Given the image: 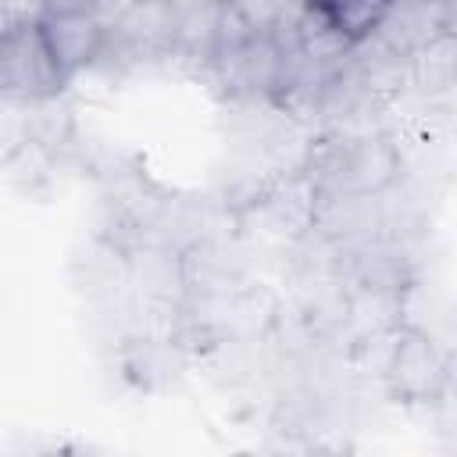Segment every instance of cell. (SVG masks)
Listing matches in <instances>:
<instances>
[{
  "label": "cell",
  "mask_w": 457,
  "mask_h": 457,
  "mask_svg": "<svg viewBox=\"0 0 457 457\" xmlns=\"http://www.w3.org/2000/svg\"><path fill=\"white\" fill-rule=\"evenodd\" d=\"M443 32L457 39V0H443Z\"/></svg>",
  "instance_id": "cell-16"
},
{
  "label": "cell",
  "mask_w": 457,
  "mask_h": 457,
  "mask_svg": "<svg viewBox=\"0 0 457 457\" xmlns=\"http://www.w3.org/2000/svg\"><path fill=\"white\" fill-rule=\"evenodd\" d=\"M182 264H186L189 296L225 293V289H236L250 278V268H246V257L239 250L236 232L200 236L196 243H189L182 250Z\"/></svg>",
  "instance_id": "cell-7"
},
{
  "label": "cell",
  "mask_w": 457,
  "mask_h": 457,
  "mask_svg": "<svg viewBox=\"0 0 457 457\" xmlns=\"http://www.w3.org/2000/svg\"><path fill=\"white\" fill-rule=\"evenodd\" d=\"M57 64L64 68L68 79H75L86 68H96V57L104 50V36L107 25L100 14L93 11H46V18L39 21Z\"/></svg>",
  "instance_id": "cell-8"
},
{
  "label": "cell",
  "mask_w": 457,
  "mask_h": 457,
  "mask_svg": "<svg viewBox=\"0 0 457 457\" xmlns=\"http://www.w3.org/2000/svg\"><path fill=\"white\" fill-rule=\"evenodd\" d=\"M300 168L321 196H386L403 171V150L386 129H325L307 143Z\"/></svg>",
  "instance_id": "cell-1"
},
{
  "label": "cell",
  "mask_w": 457,
  "mask_h": 457,
  "mask_svg": "<svg viewBox=\"0 0 457 457\" xmlns=\"http://www.w3.org/2000/svg\"><path fill=\"white\" fill-rule=\"evenodd\" d=\"M346 61L382 107H389L396 96L411 89V61L400 50H393L386 39H378L375 32L357 36L346 50Z\"/></svg>",
  "instance_id": "cell-9"
},
{
  "label": "cell",
  "mask_w": 457,
  "mask_h": 457,
  "mask_svg": "<svg viewBox=\"0 0 457 457\" xmlns=\"http://www.w3.org/2000/svg\"><path fill=\"white\" fill-rule=\"evenodd\" d=\"M50 11V0H0V25H39Z\"/></svg>",
  "instance_id": "cell-14"
},
{
  "label": "cell",
  "mask_w": 457,
  "mask_h": 457,
  "mask_svg": "<svg viewBox=\"0 0 457 457\" xmlns=\"http://www.w3.org/2000/svg\"><path fill=\"white\" fill-rule=\"evenodd\" d=\"M118 29L132 43L139 61L175 54V4L171 0H143L118 21Z\"/></svg>",
  "instance_id": "cell-11"
},
{
  "label": "cell",
  "mask_w": 457,
  "mask_h": 457,
  "mask_svg": "<svg viewBox=\"0 0 457 457\" xmlns=\"http://www.w3.org/2000/svg\"><path fill=\"white\" fill-rule=\"evenodd\" d=\"M143 0H96V14L104 18V25H118L132 7H139Z\"/></svg>",
  "instance_id": "cell-15"
},
{
  "label": "cell",
  "mask_w": 457,
  "mask_h": 457,
  "mask_svg": "<svg viewBox=\"0 0 457 457\" xmlns=\"http://www.w3.org/2000/svg\"><path fill=\"white\" fill-rule=\"evenodd\" d=\"M225 204L232 207L239 232L296 246L318 225L321 193L314 179L303 168H296L289 175H268L264 182L250 186L243 196L225 200Z\"/></svg>",
  "instance_id": "cell-2"
},
{
  "label": "cell",
  "mask_w": 457,
  "mask_h": 457,
  "mask_svg": "<svg viewBox=\"0 0 457 457\" xmlns=\"http://www.w3.org/2000/svg\"><path fill=\"white\" fill-rule=\"evenodd\" d=\"M118 375L139 389V393H161L168 386H175L189 364L196 361V353L182 343L179 332H136V336H125L118 353Z\"/></svg>",
  "instance_id": "cell-5"
},
{
  "label": "cell",
  "mask_w": 457,
  "mask_h": 457,
  "mask_svg": "<svg viewBox=\"0 0 457 457\" xmlns=\"http://www.w3.org/2000/svg\"><path fill=\"white\" fill-rule=\"evenodd\" d=\"M400 150H414V154H428V150H446L457 139V118L450 107H418L407 111V118L396 121L393 129Z\"/></svg>",
  "instance_id": "cell-13"
},
{
  "label": "cell",
  "mask_w": 457,
  "mask_h": 457,
  "mask_svg": "<svg viewBox=\"0 0 457 457\" xmlns=\"http://www.w3.org/2000/svg\"><path fill=\"white\" fill-rule=\"evenodd\" d=\"M50 11H93L96 14V0H50Z\"/></svg>",
  "instance_id": "cell-17"
},
{
  "label": "cell",
  "mask_w": 457,
  "mask_h": 457,
  "mask_svg": "<svg viewBox=\"0 0 457 457\" xmlns=\"http://www.w3.org/2000/svg\"><path fill=\"white\" fill-rule=\"evenodd\" d=\"M411 89L421 96H439L457 86V39L439 32L411 57Z\"/></svg>",
  "instance_id": "cell-12"
},
{
  "label": "cell",
  "mask_w": 457,
  "mask_h": 457,
  "mask_svg": "<svg viewBox=\"0 0 457 457\" xmlns=\"http://www.w3.org/2000/svg\"><path fill=\"white\" fill-rule=\"evenodd\" d=\"M453 361L446 346L418 325H396L386 336L382 386L400 407H439L453 386Z\"/></svg>",
  "instance_id": "cell-3"
},
{
  "label": "cell",
  "mask_w": 457,
  "mask_h": 457,
  "mask_svg": "<svg viewBox=\"0 0 457 457\" xmlns=\"http://www.w3.org/2000/svg\"><path fill=\"white\" fill-rule=\"evenodd\" d=\"M71 79L57 64L39 25L4 29L0 39V89L11 104H50Z\"/></svg>",
  "instance_id": "cell-4"
},
{
  "label": "cell",
  "mask_w": 457,
  "mask_h": 457,
  "mask_svg": "<svg viewBox=\"0 0 457 457\" xmlns=\"http://www.w3.org/2000/svg\"><path fill=\"white\" fill-rule=\"evenodd\" d=\"M371 32L411 57L418 46L443 32V0H389Z\"/></svg>",
  "instance_id": "cell-10"
},
{
  "label": "cell",
  "mask_w": 457,
  "mask_h": 457,
  "mask_svg": "<svg viewBox=\"0 0 457 457\" xmlns=\"http://www.w3.org/2000/svg\"><path fill=\"white\" fill-rule=\"evenodd\" d=\"M129 293L136 307L182 311L189 300L182 250L161 239H139L129 250Z\"/></svg>",
  "instance_id": "cell-6"
}]
</instances>
